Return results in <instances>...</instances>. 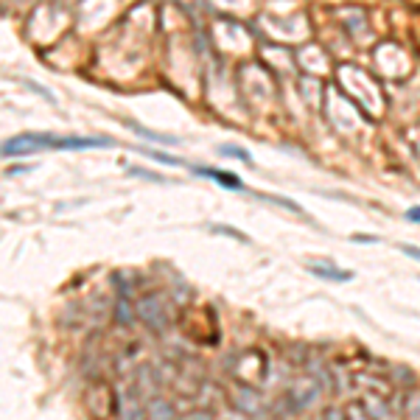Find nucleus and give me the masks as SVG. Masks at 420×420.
Returning a JSON list of instances; mask_svg holds the SVG:
<instances>
[{"label": "nucleus", "mask_w": 420, "mask_h": 420, "mask_svg": "<svg viewBox=\"0 0 420 420\" xmlns=\"http://www.w3.org/2000/svg\"><path fill=\"white\" fill-rule=\"evenodd\" d=\"M135 311H137V317L143 320V325L151 328V331H163V328L168 325V311H165V303H163L160 294H143V297L137 300Z\"/></svg>", "instance_id": "2"}, {"label": "nucleus", "mask_w": 420, "mask_h": 420, "mask_svg": "<svg viewBox=\"0 0 420 420\" xmlns=\"http://www.w3.org/2000/svg\"><path fill=\"white\" fill-rule=\"evenodd\" d=\"M115 146L112 137H57V135H48V132H26V135H17L12 140H6L3 146V154H26L31 149H70V151H79V149H110Z\"/></svg>", "instance_id": "1"}, {"label": "nucleus", "mask_w": 420, "mask_h": 420, "mask_svg": "<svg viewBox=\"0 0 420 420\" xmlns=\"http://www.w3.org/2000/svg\"><path fill=\"white\" fill-rule=\"evenodd\" d=\"M126 126H129L132 132H137L140 137H146V140L165 143V146H174V143H177V137H174V135H160V132H151V129H146V126H140V123H135V121H126Z\"/></svg>", "instance_id": "5"}, {"label": "nucleus", "mask_w": 420, "mask_h": 420, "mask_svg": "<svg viewBox=\"0 0 420 420\" xmlns=\"http://www.w3.org/2000/svg\"><path fill=\"white\" fill-rule=\"evenodd\" d=\"M400 253H406L409 258H414V261H420V247H412V244H400Z\"/></svg>", "instance_id": "13"}, {"label": "nucleus", "mask_w": 420, "mask_h": 420, "mask_svg": "<svg viewBox=\"0 0 420 420\" xmlns=\"http://www.w3.org/2000/svg\"><path fill=\"white\" fill-rule=\"evenodd\" d=\"M222 154H227V157H239V160H244V163H250V160H253V157H250V151L236 149V146H222Z\"/></svg>", "instance_id": "11"}, {"label": "nucleus", "mask_w": 420, "mask_h": 420, "mask_svg": "<svg viewBox=\"0 0 420 420\" xmlns=\"http://www.w3.org/2000/svg\"><path fill=\"white\" fill-rule=\"evenodd\" d=\"M406 219H409V222H420V207H412L409 213H406Z\"/></svg>", "instance_id": "14"}, {"label": "nucleus", "mask_w": 420, "mask_h": 420, "mask_svg": "<svg viewBox=\"0 0 420 420\" xmlns=\"http://www.w3.org/2000/svg\"><path fill=\"white\" fill-rule=\"evenodd\" d=\"M140 151H146L149 157H154V160H160V163H168V165H185L179 157H171V154H165V151H154V149H140Z\"/></svg>", "instance_id": "10"}, {"label": "nucleus", "mask_w": 420, "mask_h": 420, "mask_svg": "<svg viewBox=\"0 0 420 420\" xmlns=\"http://www.w3.org/2000/svg\"><path fill=\"white\" fill-rule=\"evenodd\" d=\"M311 269V275H317V278H322V280H333V283H347V280H353V272L350 269H336V267H331V264H311L308 267Z\"/></svg>", "instance_id": "4"}, {"label": "nucleus", "mask_w": 420, "mask_h": 420, "mask_svg": "<svg viewBox=\"0 0 420 420\" xmlns=\"http://www.w3.org/2000/svg\"><path fill=\"white\" fill-rule=\"evenodd\" d=\"M129 174L143 177V179H149V182H165V177H160V174H154V171H143V168H129Z\"/></svg>", "instance_id": "12"}, {"label": "nucleus", "mask_w": 420, "mask_h": 420, "mask_svg": "<svg viewBox=\"0 0 420 420\" xmlns=\"http://www.w3.org/2000/svg\"><path fill=\"white\" fill-rule=\"evenodd\" d=\"M345 420H375V417L367 412L364 403L353 400V403H347V409H345Z\"/></svg>", "instance_id": "8"}, {"label": "nucleus", "mask_w": 420, "mask_h": 420, "mask_svg": "<svg viewBox=\"0 0 420 420\" xmlns=\"http://www.w3.org/2000/svg\"><path fill=\"white\" fill-rule=\"evenodd\" d=\"M213 233H222V236H230V239H239L241 244H250V236H244L241 230H236V227H227V225H213Z\"/></svg>", "instance_id": "9"}, {"label": "nucleus", "mask_w": 420, "mask_h": 420, "mask_svg": "<svg viewBox=\"0 0 420 420\" xmlns=\"http://www.w3.org/2000/svg\"><path fill=\"white\" fill-rule=\"evenodd\" d=\"M190 171L199 174V177H207V179H216L227 190H244V179L236 177V174H227V171H219V168H202V165H190Z\"/></svg>", "instance_id": "3"}, {"label": "nucleus", "mask_w": 420, "mask_h": 420, "mask_svg": "<svg viewBox=\"0 0 420 420\" xmlns=\"http://www.w3.org/2000/svg\"><path fill=\"white\" fill-rule=\"evenodd\" d=\"M135 317H137V311H132L129 297H121V300L115 303V320H118V325H132Z\"/></svg>", "instance_id": "7"}, {"label": "nucleus", "mask_w": 420, "mask_h": 420, "mask_svg": "<svg viewBox=\"0 0 420 420\" xmlns=\"http://www.w3.org/2000/svg\"><path fill=\"white\" fill-rule=\"evenodd\" d=\"M146 417H149V420H171L174 414H171V406H168L163 398H154V400L146 406Z\"/></svg>", "instance_id": "6"}]
</instances>
